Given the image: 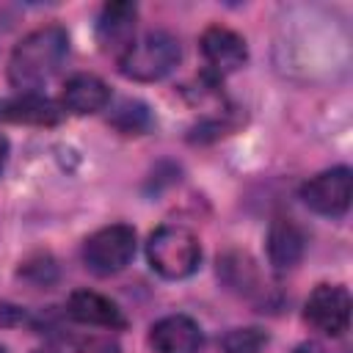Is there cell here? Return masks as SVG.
Returning <instances> with one entry per match:
<instances>
[{"mask_svg":"<svg viewBox=\"0 0 353 353\" xmlns=\"http://www.w3.org/2000/svg\"><path fill=\"white\" fill-rule=\"evenodd\" d=\"M179 41L168 30H146L119 55V72L138 83H152L174 72L179 63Z\"/></svg>","mask_w":353,"mask_h":353,"instance_id":"7a4b0ae2","label":"cell"},{"mask_svg":"<svg viewBox=\"0 0 353 353\" xmlns=\"http://www.w3.org/2000/svg\"><path fill=\"white\" fill-rule=\"evenodd\" d=\"M69 52V36L61 25H44L28 33L8 58V83L19 94H36L63 63Z\"/></svg>","mask_w":353,"mask_h":353,"instance_id":"6da1fadb","label":"cell"},{"mask_svg":"<svg viewBox=\"0 0 353 353\" xmlns=\"http://www.w3.org/2000/svg\"><path fill=\"white\" fill-rule=\"evenodd\" d=\"M350 196H353V176H350V168H345V165L323 171V174L312 176L309 182H303V188H301L303 204L312 212L325 215V218L345 215L350 207Z\"/></svg>","mask_w":353,"mask_h":353,"instance_id":"5b68a950","label":"cell"},{"mask_svg":"<svg viewBox=\"0 0 353 353\" xmlns=\"http://www.w3.org/2000/svg\"><path fill=\"white\" fill-rule=\"evenodd\" d=\"M268 334L262 328H234L221 339L223 353H262Z\"/></svg>","mask_w":353,"mask_h":353,"instance_id":"9a60e30c","label":"cell"},{"mask_svg":"<svg viewBox=\"0 0 353 353\" xmlns=\"http://www.w3.org/2000/svg\"><path fill=\"white\" fill-rule=\"evenodd\" d=\"M303 317L312 328L328 334V336H342L350 325V295L345 287L336 284H320L314 292L306 298Z\"/></svg>","mask_w":353,"mask_h":353,"instance_id":"8992f818","label":"cell"},{"mask_svg":"<svg viewBox=\"0 0 353 353\" xmlns=\"http://www.w3.org/2000/svg\"><path fill=\"white\" fill-rule=\"evenodd\" d=\"M110 124H113L119 132H124V135H138V132L149 130L152 116H149V108H146L143 102L127 99V102H121V105L116 108V113L110 116Z\"/></svg>","mask_w":353,"mask_h":353,"instance_id":"5bb4252c","label":"cell"},{"mask_svg":"<svg viewBox=\"0 0 353 353\" xmlns=\"http://www.w3.org/2000/svg\"><path fill=\"white\" fill-rule=\"evenodd\" d=\"M149 342L154 353H199L201 331L185 314H168L152 325Z\"/></svg>","mask_w":353,"mask_h":353,"instance_id":"9c48e42d","label":"cell"},{"mask_svg":"<svg viewBox=\"0 0 353 353\" xmlns=\"http://www.w3.org/2000/svg\"><path fill=\"white\" fill-rule=\"evenodd\" d=\"M33 353H58V350H50V347H41V350H33Z\"/></svg>","mask_w":353,"mask_h":353,"instance_id":"ac0fdd59","label":"cell"},{"mask_svg":"<svg viewBox=\"0 0 353 353\" xmlns=\"http://www.w3.org/2000/svg\"><path fill=\"white\" fill-rule=\"evenodd\" d=\"M0 121L52 127L61 121V110L52 99L41 97V94H19L11 99H0Z\"/></svg>","mask_w":353,"mask_h":353,"instance_id":"7c38bea8","label":"cell"},{"mask_svg":"<svg viewBox=\"0 0 353 353\" xmlns=\"http://www.w3.org/2000/svg\"><path fill=\"white\" fill-rule=\"evenodd\" d=\"M0 353H6V347H3V345H0Z\"/></svg>","mask_w":353,"mask_h":353,"instance_id":"d6986e66","label":"cell"},{"mask_svg":"<svg viewBox=\"0 0 353 353\" xmlns=\"http://www.w3.org/2000/svg\"><path fill=\"white\" fill-rule=\"evenodd\" d=\"M108 99H110V91L97 74H74L66 80V85L61 91L63 110H69L74 116L97 113L108 105Z\"/></svg>","mask_w":353,"mask_h":353,"instance_id":"4fadbf2b","label":"cell"},{"mask_svg":"<svg viewBox=\"0 0 353 353\" xmlns=\"http://www.w3.org/2000/svg\"><path fill=\"white\" fill-rule=\"evenodd\" d=\"M306 251V234L303 229L290 218H276L268 229V256L276 270L295 268L303 259Z\"/></svg>","mask_w":353,"mask_h":353,"instance_id":"8fae6325","label":"cell"},{"mask_svg":"<svg viewBox=\"0 0 353 353\" xmlns=\"http://www.w3.org/2000/svg\"><path fill=\"white\" fill-rule=\"evenodd\" d=\"M66 312H69L72 320H77V323H83V325L124 328V314H121V309H119L110 298H105V295H99V292H94V290H74V292L69 295Z\"/></svg>","mask_w":353,"mask_h":353,"instance_id":"30bf717a","label":"cell"},{"mask_svg":"<svg viewBox=\"0 0 353 353\" xmlns=\"http://www.w3.org/2000/svg\"><path fill=\"white\" fill-rule=\"evenodd\" d=\"M146 256L152 270H157L163 279H185L199 268L201 248L190 229L165 223L157 232H152L146 243Z\"/></svg>","mask_w":353,"mask_h":353,"instance_id":"3957f363","label":"cell"},{"mask_svg":"<svg viewBox=\"0 0 353 353\" xmlns=\"http://www.w3.org/2000/svg\"><path fill=\"white\" fill-rule=\"evenodd\" d=\"M292 353H334V350H328V347L320 345V342H303V345H298Z\"/></svg>","mask_w":353,"mask_h":353,"instance_id":"2e32d148","label":"cell"},{"mask_svg":"<svg viewBox=\"0 0 353 353\" xmlns=\"http://www.w3.org/2000/svg\"><path fill=\"white\" fill-rule=\"evenodd\" d=\"M135 19H138L135 3H124V0L108 3L102 8L99 19H97V41H99V47L119 58L135 39Z\"/></svg>","mask_w":353,"mask_h":353,"instance_id":"ba28073f","label":"cell"},{"mask_svg":"<svg viewBox=\"0 0 353 353\" xmlns=\"http://www.w3.org/2000/svg\"><path fill=\"white\" fill-rule=\"evenodd\" d=\"M6 154H8V141H6V135H0V171L6 165Z\"/></svg>","mask_w":353,"mask_h":353,"instance_id":"e0dca14e","label":"cell"},{"mask_svg":"<svg viewBox=\"0 0 353 353\" xmlns=\"http://www.w3.org/2000/svg\"><path fill=\"white\" fill-rule=\"evenodd\" d=\"M201 55L207 61L210 77L221 80V77L237 72L245 63L248 50H245L243 36H237L234 30H229L223 25H210L201 33Z\"/></svg>","mask_w":353,"mask_h":353,"instance_id":"52a82bcc","label":"cell"},{"mask_svg":"<svg viewBox=\"0 0 353 353\" xmlns=\"http://www.w3.org/2000/svg\"><path fill=\"white\" fill-rule=\"evenodd\" d=\"M135 254V232L127 223H113L94 232L83 245V262L97 276H113L130 265Z\"/></svg>","mask_w":353,"mask_h":353,"instance_id":"277c9868","label":"cell"}]
</instances>
